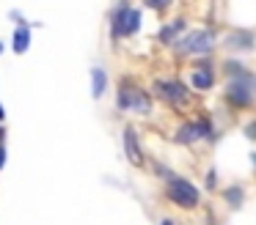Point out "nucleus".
Instances as JSON below:
<instances>
[{
    "mask_svg": "<svg viewBox=\"0 0 256 225\" xmlns=\"http://www.w3.org/2000/svg\"><path fill=\"white\" fill-rule=\"evenodd\" d=\"M176 52L184 55V58H204V55H212L218 47V38L212 30H204V27H196V30H188L176 44Z\"/></svg>",
    "mask_w": 256,
    "mask_h": 225,
    "instance_id": "nucleus-1",
    "label": "nucleus"
},
{
    "mask_svg": "<svg viewBox=\"0 0 256 225\" xmlns=\"http://www.w3.org/2000/svg\"><path fill=\"white\" fill-rule=\"evenodd\" d=\"M166 195L174 206L184 209V212H193L201 206V190L184 176H174L166 181Z\"/></svg>",
    "mask_w": 256,
    "mask_h": 225,
    "instance_id": "nucleus-2",
    "label": "nucleus"
},
{
    "mask_svg": "<svg viewBox=\"0 0 256 225\" xmlns=\"http://www.w3.org/2000/svg\"><path fill=\"white\" fill-rule=\"evenodd\" d=\"M140 30V11L132 8L130 3H122L113 14L110 22V33L113 38H124V36H132V33Z\"/></svg>",
    "mask_w": 256,
    "mask_h": 225,
    "instance_id": "nucleus-3",
    "label": "nucleus"
},
{
    "mask_svg": "<svg viewBox=\"0 0 256 225\" xmlns=\"http://www.w3.org/2000/svg\"><path fill=\"white\" fill-rule=\"evenodd\" d=\"M223 49L232 55H242V52H254L256 49V30L250 27H234L223 36Z\"/></svg>",
    "mask_w": 256,
    "mask_h": 225,
    "instance_id": "nucleus-4",
    "label": "nucleus"
},
{
    "mask_svg": "<svg viewBox=\"0 0 256 225\" xmlns=\"http://www.w3.org/2000/svg\"><path fill=\"white\" fill-rule=\"evenodd\" d=\"M154 93H157V99H162V102L171 104V107H182V104L190 99L188 85L179 82V80H157L154 82Z\"/></svg>",
    "mask_w": 256,
    "mask_h": 225,
    "instance_id": "nucleus-5",
    "label": "nucleus"
},
{
    "mask_svg": "<svg viewBox=\"0 0 256 225\" xmlns=\"http://www.w3.org/2000/svg\"><path fill=\"white\" fill-rule=\"evenodd\" d=\"M215 60H210V55L204 58H196V66L190 71V85L196 91H212L215 88Z\"/></svg>",
    "mask_w": 256,
    "mask_h": 225,
    "instance_id": "nucleus-6",
    "label": "nucleus"
},
{
    "mask_svg": "<svg viewBox=\"0 0 256 225\" xmlns=\"http://www.w3.org/2000/svg\"><path fill=\"white\" fill-rule=\"evenodd\" d=\"M220 198H223V203H226L228 209H242L245 206V184L242 181H232V184H226L220 190Z\"/></svg>",
    "mask_w": 256,
    "mask_h": 225,
    "instance_id": "nucleus-7",
    "label": "nucleus"
},
{
    "mask_svg": "<svg viewBox=\"0 0 256 225\" xmlns=\"http://www.w3.org/2000/svg\"><path fill=\"white\" fill-rule=\"evenodd\" d=\"M184 33H188V22H184L182 16H179V19H174V22H168V25H162V27H160V33H157V38H160V41L166 44V47H168V44L174 47V44H176L179 38L184 36Z\"/></svg>",
    "mask_w": 256,
    "mask_h": 225,
    "instance_id": "nucleus-8",
    "label": "nucleus"
},
{
    "mask_svg": "<svg viewBox=\"0 0 256 225\" xmlns=\"http://www.w3.org/2000/svg\"><path fill=\"white\" fill-rule=\"evenodd\" d=\"M124 154H127V159L132 165H144V151H140V143H138V135H135L132 126H127L124 129Z\"/></svg>",
    "mask_w": 256,
    "mask_h": 225,
    "instance_id": "nucleus-9",
    "label": "nucleus"
},
{
    "mask_svg": "<svg viewBox=\"0 0 256 225\" xmlns=\"http://www.w3.org/2000/svg\"><path fill=\"white\" fill-rule=\"evenodd\" d=\"M174 140H176L179 146H196V143L201 140L198 124H196V121H184V124L176 129V135H174Z\"/></svg>",
    "mask_w": 256,
    "mask_h": 225,
    "instance_id": "nucleus-10",
    "label": "nucleus"
},
{
    "mask_svg": "<svg viewBox=\"0 0 256 225\" xmlns=\"http://www.w3.org/2000/svg\"><path fill=\"white\" fill-rule=\"evenodd\" d=\"M196 124H198V132H201V140L204 143H215L218 140V126H215V121H212V115L201 113L198 118H196Z\"/></svg>",
    "mask_w": 256,
    "mask_h": 225,
    "instance_id": "nucleus-11",
    "label": "nucleus"
},
{
    "mask_svg": "<svg viewBox=\"0 0 256 225\" xmlns=\"http://www.w3.org/2000/svg\"><path fill=\"white\" fill-rule=\"evenodd\" d=\"M248 71H250L248 66H245L240 58H234V55H228V58L223 60V74H226V80H234V77H245Z\"/></svg>",
    "mask_w": 256,
    "mask_h": 225,
    "instance_id": "nucleus-12",
    "label": "nucleus"
},
{
    "mask_svg": "<svg viewBox=\"0 0 256 225\" xmlns=\"http://www.w3.org/2000/svg\"><path fill=\"white\" fill-rule=\"evenodd\" d=\"M135 91H138V88H132V82H122V85H118V107H122V110L132 107Z\"/></svg>",
    "mask_w": 256,
    "mask_h": 225,
    "instance_id": "nucleus-13",
    "label": "nucleus"
},
{
    "mask_svg": "<svg viewBox=\"0 0 256 225\" xmlns=\"http://www.w3.org/2000/svg\"><path fill=\"white\" fill-rule=\"evenodd\" d=\"M130 110H135V113H140V115L149 113V110H152V99H149V93L138 88V91H135V99H132V107H130Z\"/></svg>",
    "mask_w": 256,
    "mask_h": 225,
    "instance_id": "nucleus-14",
    "label": "nucleus"
},
{
    "mask_svg": "<svg viewBox=\"0 0 256 225\" xmlns=\"http://www.w3.org/2000/svg\"><path fill=\"white\" fill-rule=\"evenodd\" d=\"M91 82H94V96L100 99L102 93H105V88H108V74H105V69H91Z\"/></svg>",
    "mask_w": 256,
    "mask_h": 225,
    "instance_id": "nucleus-15",
    "label": "nucleus"
},
{
    "mask_svg": "<svg viewBox=\"0 0 256 225\" xmlns=\"http://www.w3.org/2000/svg\"><path fill=\"white\" fill-rule=\"evenodd\" d=\"M28 44H30L28 27H20V30L14 33V49H17V52H25V49H28Z\"/></svg>",
    "mask_w": 256,
    "mask_h": 225,
    "instance_id": "nucleus-16",
    "label": "nucleus"
},
{
    "mask_svg": "<svg viewBox=\"0 0 256 225\" xmlns=\"http://www.w3.org/2000/svg\"><path fill=\"white\" fill-rule=\"evenodd\" d=\"M204 187H206L210 192H215L218 187H220V181H218V170H215V168H210V170L204 173Z\"/></svg>",
    "mask_w": 256,
    "mask_h": 225,
    "instance_id": "nucleus-17",
    "label": "nucleus"
},
{
    "mask_svg": "<svg viewBox=\"0 0 256 225\" xmlns=\"http://www.w3.org/2000/svg\"><path fill=\"white\" fill-rule=\"evenodd\" d=\"M146 5H149L152 11H168L174 5V0H144Z\"/></svg>",
    "mask_w": 256,
    "mask_h": 225,
    "instance_id": "nucleus-18",
    "label": "nucleus"
},
{
    "mask_svg": "<svg viewBox=\"0 0 256 225\" xmlns=\"http://www.w3.org/2000/svg\"><path fill=\"white\" fill-rule=\"evenodd\" d=\"M242 135L248 137V140H256V118H250L248 124L242 126Z\"/></svg>",
    "mask_w": 256,
    "mask_h": 225,
    "instance_id": "nucleus-19",
    "label": "nucleus"
},
{
    "mask_svg": "<svg viewBox=\"0 0 256 225\" xmlns=\"http://www.w3.org/2000/svg\"><path fill=\"white\" fill-rule=\"evenodd\" d=\"M160 225H176V223H174L171 217H166V220H160Z\"/></svg>",
    "mask_w": 256,
    "mask_h": 225,
    "instance_id": "nucleus-20",
    "label": "nucleus"
},
{
    "mask_svg": "<svg viewBox=\"0 0 256 225\" xmlns=\"http://www.w3.org/2000/svg\"><path fill=\"white\" fill-rule=\"evenodd\" d=\"M3 162H6V151L0 148V168H3Z\"/></svg>",
    "mask_w": 256,
    "mask_h": 225,
    "instance_id": "nucleus-21",
    "label": "nucleus"
},
{
    "mask_svg": "<svg viewBox=\"0 0 256 225\" xmlns=\"http://www.w3.org/2000/svg\"><path fill=\"white\" fill-rule=\"evenodd\" d=\"M250 165H254V170H256V151L250 154Z\"/></svg>",
    "mask_w": 256,
    "mask_h": 225,
    "instance_id": "nucleus-22",
    "label": "nucleus"
},
{
    "mask_svg": "<svg viewBox=\"0 0 256 225\" xmlns=\"http://www.w3.org/2000/svg\"><path fill=\"white\" fill-rule=\"evenodd\" d=\"M3 115H6V113H3V104H0V121H3Z\"/></svg>",
    "mask_w": 256,
    "mask_h": 225,
    "instance_id": "nucleus-23",
    "label": "nucleus"
},
{
    "mask_svg": "<svg viewBox=\"0 0 256 225\" xmlns=\"http://www.w3.org/2000/svg\"><path fill=\"white\" fill-rule=\"evenodd\" d=\"M0 52H3V44H0Z\"/></svg>",
    "mask_w": 256,
    "mask_h": 225,
    "instance_id": "nucleus-24",
    "label": "nucleus"
},
{
    "mask_svg": "<svg viewBox=\"0 0 256 225\" xmlns=\"http://www.w3.org/2000/svg\"><path fill=\"white\" fill-rule=\"evenodd\" d=\"M0 137H3V129H0Z\"/></svg>",
    "mask_w": 256,
    "mask_h": 225,
    "instance_id": "nucleus-25",
    "label": "nucleus"
},
{
    "mask_svg": "<svg viewBox=\"0 0 256 225\" xmlns=\"http://www.w3.org/2000/svg\"><path fill=\"white\" fill-rule=\"evenodd\" d=\"M206 225H212V223H206Z\"/></svg>",
    "mask_w": 256,
    "mask_h": 225,
    "instance_id": "nucleus-26",
    "label": "nucleus"
}]
</instances>
